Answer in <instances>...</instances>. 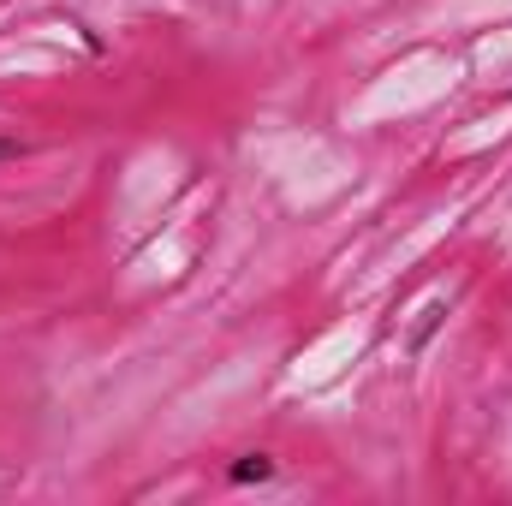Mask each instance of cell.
I'll return each instance as SVG.
<instances>
[{
	"mask_svg": "<svg viewBox=\"0 0 512 506\" xmlns=\"http://www.w3.org/2000/svg\"><path fill=\"white\" fill-rule=\"evenodd\" d=\"M12 155H18V143H12V137H0V161H12Z\"/></svg>",
	"mask_w": 512,
	"mask_h": 506,
	"instance_id": "cell-3",
	"label": "cell"
},
{
	"mask_svg": "<svg viewBox=\"0 0 512 506\" xmlns=\"http://www.w3.org/2000/svg\"><path fill=\"white\" fill-rule=\"evenodd\" d=\"M227 477H233V483H268V477H274V459H268V453H245Z\"/></svg>",
	"mask_w": 512,
	"mask_h": 506,
	"instance_id": "cell-1",
	"label": "cell"
},
{
	"mask_svg": "<svg viewBox=\"0 0 512 506\" xmlns=\"http://www.w3.org/2000/svg\"><path fill=\"white\" fill-rule=\"evenodd\" d=\"M441 316H447V304H441V298H435V304H429V310H423V322H417V334H411V352H423V340H429V334H435V322H441Z\"/></svg>",
	"mask_w": 512,
	"mask_h": 506,
	"instance_id": "cell-2",
	"label": "cell"
}]
</instances>
